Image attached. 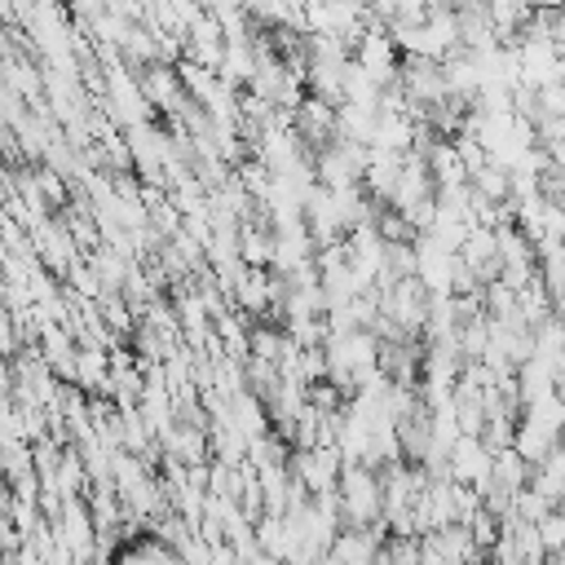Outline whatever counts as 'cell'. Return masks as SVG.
Wrapping results in <instances>:
<instances>
[{"mask_svg": "<svg viewBox=\"0 0 565 565\" xmlns=\"http://www.w3.org/2000/svg\"><path fill=\"white\" fill-rule=\"evenodd\" d=\"M472 190L486 199V203H494V207H512V172L503 168V163H486L481 172H472Z\"/></svg>", "mask_w": 565, "mask_h": 565, "instance_id": "7", "label": "cell"}, {"mask_svg": "<svg viewBox=\"0 0 565 565\" xmlns=\"http://www.w3.org/2000/svg\"><path fill=\"white\" fill-rule=\"evenodd\" d=\"M335 494H340L344 525L371 530L384 516V477H375L371 463H344V477H340Z\"/></svg>", "mask_w": 565, "mask_h": 565, "instance_id": "1", "label": "cell"}, {"mask_svg": "<svg viewBox=\"0 0 565 565\" xmlns=\"http://www.w3.org/2000/svg\"><path fill=\"white\" fill-rule=\"evenodd\" d=\"M353 62H358V66H362L380 88H393V84H397V75H402V49H397L393 31H388L384 22H375V18H371L366 35L358 40Z\"/></svg>", "mask_w": 565, "mask_h": 565, "instance_id": "2", "label": "cell"}, {"mask_svg": "<svg viewBox=\"0 0 565 565\" xmlns=\"http://www.w3.org/2000/svg\"><path fill=\"white\" fill-rule=\"evenodd\" d=\"M88 265H93V274H97V282H102L106 291H115L119 282H128V278H124L119 256H115V252H106V247H102V252H93V260H88Z\"/></svg>", "mask_w": 565, "mask_h": 565, "instance_id": "8", "label": "cell"}, {"mask_svg": "<svg viewBox=\"0 0 565 565\" xmlns=\"http://www.w3.org/2000/svg\"><path fill=\"white\" fill-rule=\"evenodd\" d=\"M539 106H543V115H552V119H565V84L539 88Z\"/></svg>", "mask_w": 565, "mask_h": 565, "instance_id": "9", "label": "cell"}, {"mask_svg": "<svg viewBox=\"0 0 565 565\" xmlns=\"http://www.w3.org/2000/svg\"><path fill=\"white\" fill-rule=\"evenodd\" d=\"M137 84H141V93H146V102L150 106H159V110H177L181 102H185V93H181V66H168V62H154V66H141L137 71Z\"/></svg>", "mask_w": 565, "mask_h": 565, "instance_id": "5", "label": "cell"}, {"mask_svg": "<svg viewBox=\"0 0 565 565\" xmlns=\"http://www.w3.org/2000/svg\"><path fill=\"white\" fill-rule=\"evenodd\" d=\"M450 481H459V486H486L490 481V472H494V450L481 441V437H459L455 441V450H450Z\"/></svg>", "mask_w": 565, "mask_h": 565, "instance_id": "4", "label": "cell"}, {"mask_svg": "<svg viewBox=\"0 0 565 565\" xmlns=\"http://www.w3.org/2000/svg\"><path fill=\"white\" fill-rule=\"evenodd\" d=\"M380 556H384V543L375 539V530L349 525V530H340L335 543H331V561H335V565H380Z\"/></svg>", "mask_w": 565, "mask_h": 565, "instance_id": "6", "label": "cell"}, {"mask_svg": "<svg viewBox=\"0 0 565 565\" xmlns=\"http://www.w3.org/2000/svg\"><path fill=\"white\" fill-rule=\"evenodd\" d=\"M525 4H530L534 13H539V9H565V0H525Z\"/></svg>", "mask_w": 565, "mask_h": 565, "instance_id": "10", "label": "cell"}, {"mask_svg": "<svg viewBox=\"0 0 565 565\" xmlns=\"http://www.w3.org/2000/svg\"><path fill=\"white\" fill-rule=\"evenodd\" d=\"M291 472L309 494H335L340 477H344V455L335 446H313L291 459Z\"/></svg>", "mask_w": 565, "mask_h": 565, "instance_id": "3", "label": "cell"}]
</instances>
